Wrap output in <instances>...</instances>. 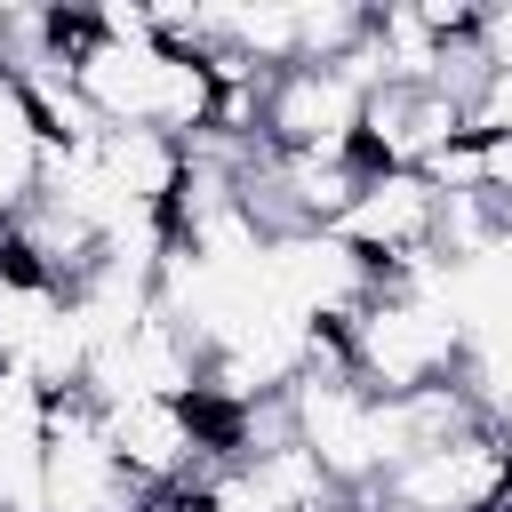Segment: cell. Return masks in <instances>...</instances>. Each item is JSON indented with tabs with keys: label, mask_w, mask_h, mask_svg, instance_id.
Returning <instances> with one entry per match:
<instances>
[{
	"label": "cell",
	"mask_w": 512,
	"mask_h": 512,
	"mask_svg": "<svg viewBox=\"0 0 512 512\" xmlns=\"http://www.w3.org/2000/svg\"><path fill=\"white\" fill-rule=\"evenodd\" d=\"M360 104L368 88L344 64H288L264 80V152H360Z\"/></svg>",
	"instance_id": "cell-7"
},
{
	"label": "cell",
	"mask_w": 512,
	"mask_h": 512,
	"mask_svg": "<svg viewBox=\"0 0 512 512\" xmlns=\"http://www.w3.org/2000/svg\"><path fill=\"white\" fill-rule=\"evenodd\" d=\"M368 512H512V432L496 416H480L472 432L400 456Z\"/></svg>",
	"instance_id": "cell-2"
},
{
	"label": "cell",
	"mask_w": 512,
	"mask_h": 512,
	"mask_svg": "<svg viewBox=\"0 0 512 512\" xmlns=\"http://www.w3.org/2000/svg\"><path fill=\"white\" fill-rule=\"evenodd\" d=\"M456 136H464V96H448V88L384 80L360 104V160L368 168H416L424 176Z\"/></svg>",
	"instance_id": "cell-8"
},
{
	"label": "cell",
	"mask_w": 512,
	"mask_h": 512,
	"mask_svg": "<svg viewBox=\"0 0 512 512\" xmlns=\"http://www.w3.org/2000/svg\"><path fill=\"white\" fill-rule=\"evenodd\" d=\"M336 232L376 264V280H416L432 272V232H440V184L416 168H368V184L352 192V208L336 216Z\"/></svg>",
	"instance_id": "cell-6"
},
{
	"label": "cell",
	"mask_w": 512,
	"mask_h": 512,
	"mask_svg": "<svg viewBox=\"0 0 512 512\" xmlns=\"http://www.w3.org/2000/svg\"><path fill=\"white\" fill-rule=\"evenodd\" d=\"M0 40H8V8H0Z\"/></svg>",
	"instance_id": "cell-13"
},
{
	"label": "cell",
	"mask_w": 512,
	"mask_h": 512,
	"mask_svg": "<svg viewBox=\"0 0 512 512\" xmlns=\"http://www.w3.org/2000/svg\"><path fill=\"white\" fill-rule=\"evenodd\" d=\"M464 136H512V64H480L464 88Z\"/></svg>",
	"instance_id": "cell-10"
},
{
	"label": "cell",
	"mask_w": 512,
	"mask_h": 512,
	"mask_svg": "<svg viewBox=\"0 0 512 512\" xmlns=\"http://www.w3.org/2000/svg\"><path fill=\"white\" fill-rule=\"evenodd\" d=\"M104 408V432H112V456L128 464V480L144 496L160 488H200L232 448H224V424L200 408V400H96Z\"/></svg>",
	"instance_id": "cell-4"
},
{
	"label": "cell",
	"mask_w": 512,
	"mask_h": 512,
	"mask_svg": "<svg viewBox=\"0 0 512 512\" xmlns=\"http://www.w3.org/2000/svg\"><path fill=\"white\" fill-rule=\"evenodd\" d=\"M472 48H480V64H512V8H480Z\"/></svg>",
	"instance_id": "cell-12"
},
{
	"label": "cell",
	"mask_w": 512,
	"mask_h": 512,
	"mask_svg": "<svg viewBox=\"0 0 512 512\" xmlns=\"http://www.w3.org/2000/svg\"><path fill=\"white\" fill-rule=\"evenodd\" d=\"M40 184H48V136H40V120H32L24 80L0 72V224L24 216V208L40 200Z\"/></svg>",
	"instance_id": "cell-9"
},
{
	"label": "cell",
	"mask_w": 512,
	"mask_h": 512,
	"mask_svg": "<svg viewBox=\"0 0 512 512\" xmlns=\"http://www.w3.org/2000/svg\"><path fill=\"white\" fill-rule=\"evenodd\" d=\"M264 288L272 304L312 328V336H336L368 296H376V264L344 240V232H272L264 240Z\"/></svg>",
	"instance_id": "cell-5"
},
{
	"label": "cell",
	"mask_w": 512,
	"mask_h": 512,
	"mask_svg": "<svg viewBox=\"0 0 512 512\" xmlns=\"http://www.w3.org/2000/svg\"><path fill=\"white\" fill-rule=\"evenodd\" d=\"M472 144H480V192L512 208V136H472Z\"/></svg>",
	"instance_id": "cell-11"
},
{
	"label": "cell",
	"mask_w": 512,
	"mask_h": 512,
	"mask_svg": "<svg viewBox=\"0 0 512 512\" xmlns=\"http://www.w3.org/2000/svg\"><path fill=\"white\" fill-rule=\"evenodd\" d=\"M40 512H144V488L112 456L104 408L88 392L40 400Z\"/></svg>",
	"instance_id": "cell-3"
},
{
	"label": "cell",
	"mask_w": 512,
	"mask_h": 512,
	"mask_svg": "<svg viewBox=\"0 0 512 512\" xmlns=\"http://www.w3.org/2000/svg\"><path fill=\"white\" fill-rule=\"evenodd\" d=\"M336 368L384 400L456 384L472 360V320L448 296V272H416V280H376V296L328 336Z\"/></svg>",
	"instance_id": "cell-1"
}]
</instances>
